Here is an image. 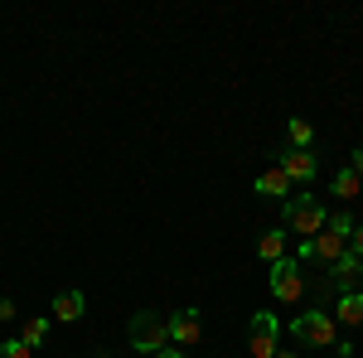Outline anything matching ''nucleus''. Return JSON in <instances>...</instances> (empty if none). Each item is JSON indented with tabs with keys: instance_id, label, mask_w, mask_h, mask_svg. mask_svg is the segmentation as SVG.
Masks as SVG:
<instances>
[{
	"instance_id": "f257e3e1",
	"label": "nucleus",
	"mask_w": 363,
	"mask_h": 358,
	"mask_svg": "<svg viewBox=\"0 0 363 358\" xmlns=\"http://www.w3.org/2000/svg\"><path fill=\"white\" fill-rule=\"evenodd\" d=\"M325 223H330V208L320 198H310V194H291L286 198V233L315 237V233H325Z\"/></svg>"
},
{
	"instance_id": "f03ea898",
	"label": "nucleus",
	"mask_w": 363,
	"mask_h": 358,
	"mask_svg": "<svg viewBox=\"0 0 363 358\" xmlns=\"http://www.w3.org/2000/svg\"><path fill=\"white\" fill-rule=\"evenodd\" d=\"M126 339H131V349H140V354H160V349H169V325L155 315V310H136L131 315V325H126Z\"/></svg>"
},
{
	"instance_id": "7ed1b4c3",
	"label": "nucleus",
	"mask_w": 363,
	"mask_h": 358,
	"mask_svg": "<svg viewBox=\"0 0 363 358\" xmlns=\"http://www.w3.org/2000/svg\"><path fill=\"white\" fill-rule=\"evenodd\" d=\"M291 334L301 344H310V349H335L339 344V330H335V315L330 310H301L291 320Z\"/></svg>"
},
{
	"instance_id": "20e7f679",
	"label": "nucleus",
	"mask_w": 363,
	"mask_h": 358,
	"mask_svg": "<svg viewBox=\"0 0 363 358\" xmlns=\"http://www.w3.org/2000/svg\"><path fill=\"white\" fill-rule=\"evenodd\" d=\"M344 252H349V242H344V237H335V233L325 228V233H315V237H301L296 262H301V267H335Z\"/></svg>"
},
{
	"instance_id": "39448f33",
	"label": "nucleus",
	"mask_w": 363,
	"mask_h": 358,
	"mask_svg": "<svg viewBox=\"0 0 363 358\" xmlns=\"http://www.w3.org/2000/svg\"><path fill=\"white\" fill-rule=\"evenodd\" d=\"M272 296H277L281 305H296L301 296H306V272H301V262H296V257L272 262Z\"/></svg>"
},
{
	"instance_id": "423d86ee",
	"label": "nucleus",
	"mask_w": 363,
	"mask_h": 358,
	"mask_svg": "<svg viewBox=\"0 0 363 358\" xmlns=\"http://www.w3.org/2000/svg\"><path fill=\"white\" fill-rule=\"evenodd\" d=\"M277 339H281V320L272 310H257L247 325V354L252 358H277Z\"/></svg>"
},
{
	"instance_id": "0eeeda50",
	"label": "nucleus",
	"mask_w": 363,
	"mask_h": 358,
	"mask_svg": "<svg viewBox=\"0 0 363 358\" xmlns=\"http://www.w3.org/2000/svg\"><path fill=\"white\" fill-rule=\"evenodd\" d=\"M165 325H169V344H174V349H194L199 334H203V325H199L194 310H174Z\"/></svg>"
},
{
	"instance_id": "6e6552de",
	"label": "nucleus",
	"mask_w": 363,
	"mask_h": 358,
	"mask_svg": "<svg viewBox=\"0 0 363 358\" xmlns=\"http://www.w3.org/2000/svg\"><path fill=\"white\" fill-rule=\"evenodd\" d=\"M277 165L286 169V179H291V184H310V179H315V169H320L310 150H286V155H281Z\"/></svg>"
},
{
	"instance_id": "1a4fd4ad",
	"label": "nucleus",
	"mask_w": 363,
	"mask_h": 358,
	"mask_svg": "<svg viewBox=\"0 0 363 358\" xmlns=\"http://www.w3.org/2000/svg\"><path fill=\"white\" fill-rule=\"evenodd\" d=\"M330 281L339 286V296H344V291H354V286L363 281V257H354V252H344V257H339L335 267H330Z\"/></svg>"
},
{
	"instance_id": "9d476101",
	"label": "nucleus",
	"mask_w": 363,
	"mask_h": 358,
	"mask_svg": "<svg viewBox=\"0 0 363 358\" xmlns=\"http://www.w3.org/2000/svg\"><path fill=\"white\" fill-rule=\"evenodd\" d=\"M49 310H54V320H63V325H73V320H83L87 296H83V291H58Z\"/></svg>"
},
{
	"instance_id": "9b49d317",
	"label": "nucleus",
	"mask_w": 363,
	"mask_h": 358,
	"mask_svg": "<svg viewBox=\"0 0 363 358\" xmlns=\"http://www.w3.org/2000/svg\"><path fill=\"white\" fill-rule=\"evenodd\" d=\"M257 194H262V198H291V179H286V169H281V165L262 169V174H257Z\"/></svg>"
},
{
	"instance_id": "f8f14e48",
	"label": "nucleus",
	"mask_w": 363,
	"mask_h": 358,
	"mask_svg": "<svg viewBox=\"0 0 363 358\" xmlns=\"http://www.w3.org/2000/svg\"><path fill=\"white\" fill-rule=\"evenodd\" d=\"M335 315L344 325H363V291H344L339 305H335Z\"/></svg>"
},
{
	"instance_id": "ddd939ff",
	"label": "nucleus",
	"mask_w": 363,
	"mask_h": 358,
	"mask_svg": "<svg viewBox=\"0 0 363 358\" xmlns=\"http://www.w3.org/2000/svg\"><path fill=\"white\" fill-rule=\"evenodd\" d=\"M257 257L272 267V262H281L286 257V233H262V242H257Z\"/></svg>"
},
{
	"instance_id": "4468645a",
	"label": "nucleus",
	"mask_w": 363,
	"mask_h": 358,
	"mask_svg": "<svg viewBox=\"0 0 363 358\" xmlns=\"http://www.w3.org/2000/svg\"><path fill=\"white\" fill-rule=\"evenodd\" d=\"M44 339H49V320H44V315H34V320L20 325V344H25V349H39Z\"/></svg>"
},
{
	"instance_id": "2eb2a0df",
	"label": "nucleus",
	"mask_w": 363,
	"mask_h": 358,
	"mask_svg": "<svg viewBox=\"0 0 363 358\" xmlns=\"http://www.w3.org/2000/svg\"><path fill=\"white\" fill-rule=\"evenodd\" d=\"M286 131H291V150H310V145H315V131H310L306 116H291V126H286Z\"/></svg>"
},
{
	"instance_id": "dca6fc26",
	"label": "nucleus",
	"mask_w": 363,
	"mask_h": 358,
	"mask_svg": "<svg viewBox=\"0 0 363 358\" xmlns=\"http://www.w3.org/2000/svg\"><path fill=\"white\" fill-rule=\"evenodd\" d=\"M359 189H363V179H359V174H354L349 165H344V169L335 174V194L344 198V203H349V198H359Z\"/></svg>"
},
{
	"instance_id": "f3484780",
	"label": "nucleus",
	"mask_w": 363,
	"mask_h": 358,
	"mask_svg": "<svg viewBox=\"0 0 363 358\" xmlns=\"http://www.w3.org/2000/svg\"><path fill=\"white\" fill-rule=\"evenodd\" d=\"M325 228H330V233H335V237H344V242H349V237H354V228H359V223H354V213H330V223H325Z\"/></svg>"
},
{
	"instance_id": "a211bd4d",
	"label": "nucleus",
	"mask_w": 363,
	"mask_h": 358,
	"mask_svg": "<svg viewBox=\"0 0 363 358\" xmlns=\"http://www.w3.org/2000/svg\"><path fill=\"white\" fill-rule=\"evenodd\" d=\"M0 358H34V354H29L20 339H5V344H0Z\"/></svg>"
},
{
	"instance_id": "6ab92c4d",
	"label": "nucleus",
	"mask_w": 363,
	"mask_h": 358,
	"mask_svg": "<svg viewBox=\"0 0 363 358\" xmlns=\"http://www.w3.org/2000/svg\"><path fill=\"white\" fill-rule=\"evenodd\" d=\"M349 252H354V257H363V223L354 228V237H349Z\"/></svg>"
},
{
	"instance_id": "aec40b11",
	"label": "nucleus",
	"mask_w": 363,
	"mask_h": 358,
	"mask_svg": "<svg viewBox=\"0 0 363 358\" xmlns=\"http://www.w3.org/2000/svg\"><path fill=\"white\" fill-rule=\"evenodd\" d=\"M349 169H354V174L363 179V150H354V155H349Z\"/></svg>"
},
{
	"instance_id": "412c9836",
	"label": "nucleus",
	"mask_w": 363,
	"mask_h": 358,
	"mask_svg": "<svg viewBox=\"0 0 363 358\" xmlns=\"http://www.w3.org/2000/svg\"><path fill=\"white\" fill-rule=\"evenodd\" d=\"M20 310H15V301H0V320H15Z\"/></svg>"
},
{
	"instance_id": "4be33fe9",
	"label": "nucleus",
	"mask_w": 363,
	"mask_h": 358,
	"mask_svg": "<svg viewBox=\"0 0 363 358\" xmlns=\"http://www.w3.org/2000/svg\"><path fill=\"white\" fill-rule=\"evenodd\" d=\"M155 358H189V354H184V349H174V344H169V349H160V354H155Z\"/></svg>"
},
{
	"instance_id": "5701e85b",
	"label": "nucleus",
	"mask_w": 363,
	"mask_h": 358,
	"mask_svg": "<svg viewBox=\"0 0 363 358\" xmlns=\"http://www.w3.org/2000/svg\"><path fill=\"white\" fill-rule=\"evenodd\" d=\"M277 358H296V354H277Z\"/></svg>"
}]
</instances>
